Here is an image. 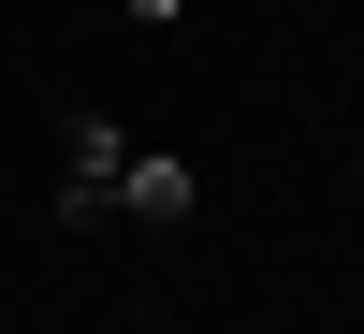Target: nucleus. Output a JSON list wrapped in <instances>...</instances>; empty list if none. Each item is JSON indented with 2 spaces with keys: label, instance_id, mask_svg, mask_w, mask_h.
Here are the masks:
<instances>
[{
  "label": "nucleus",
  "instance_id": "1",
  "mask_svg": "<svg viewBox=\"0 0 364 334\" xmlns=\"http://www.w3.org/2000/svg\"><path fill=\"white\" fill-rule=\"evenodd\" d=\"M132 160H146V145L87 116V131H73V160H58V233H102V218H132Z\"/></svg>",
  "mask_w": 364,
  "mask_h": 334
},
{
  "label": "nucleus",
  "instance_id": "2",
  "mask_svg": "<svg viewBox=\"0 0 364 334\" xmlns=\"http://www.w3.org/2000/svg\"><path fill=\"white\" fill-rule=\"evenodd\" d=\"M132 15H161V29H175V15H190V0H132Z\"/></svg>",
  "mask_w": 364,
  "mask_h": 334
}]
</instances>
